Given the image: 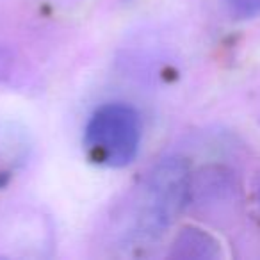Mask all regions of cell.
<instances>
[{
	"instance_id": "cell-1",
	"label": "cell",
	"mask_w": 260,
	"mask_h": 260,
	"mask_svg": "<svg viewBox=\"0 0 260 260\" xmlns=\"http://www.w3.org/2000/svg\"><path fill=\"white\" fill-rule=\"evenodd\" d=\"M191 171L185 159L170 155L146 173L121 214V239L128 248L157 242L191 202Z\"/></svg>"
},
{
	"instance_id": "cell-2",
	"label": "cell",
	"mask_w": 260,
	"mask_h": 260,
	"mask_svg": "<svg viewBox=\"0 0 260 260\" xmlns=\"http://www.w3.org/2000/svg\"><path fill=\"white\" fill-rule=\"evenodd\" d=\"M141 139V118L132 105L123 102L100 105L84 128V148L89 159L114 170L134 162Z\"/></svg>"
},
{
	"instance_id": "cell-3",
	"label": "cell",
	"mask_w": 260,
	"mask_h": 260,
	"mask_svg": "<svg viewBox=\"0 0 260 260\" xmlns=\"http://www.w3.org/2000/svg\"><path fill=\"white\" fill-rule=\"evenodd\" d=\"M171 258H187V260H202V258H216L219 256V244L217 241L200 228H184L177 235L173 248L170 253Z\"/></svg>"
},
{
	"instance_id": "cell-4",
	"label": "cell",
	"mask_w": 260,
	"mask_h": 260,
	"mask_svg": "<svg viewBox=\"0 0 260 260\" xmlns=\"http://www.w3.org/2000/svg\"><path fill=\"white\" fill-rule=\"evenodd\" d=\"M223 2L237 18L249 20L260 15V0H223Z\"/></svg>"
},
{
	"instance_id": "cell-5",
	"label": "cell",
	"mask_w": 260,
	"mask_h": 260,
	"mask_svg": "<svg viewBox=\"0 0 260 260\" xmlns=\"http://www.w3.org/2000/svg\"><path fill=\"white\" fill-rule=\"evenodd\" d=\"M258 198H260V185H258Z\"/></svg>"
}]
</instances>
